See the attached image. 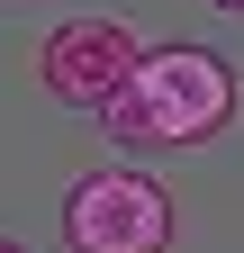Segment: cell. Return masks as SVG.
I'll return each mask as SVG.
<instances>
[{
    "label": "cell",
    "mask_w": 244,
    "mask_h": 253,
    "mask_svg": "<svg viewBox=\"0 0 244 253\" xmlns=\"http://www.w3.org/2000/svg\"><path fill=\"white\" fill-rule=\"evenodd\" d=\"M226 118H235V73L208 45H154V54H136V73L100 100V126L127 154H145V145H208Z\"/></svg>",
    "instance_id": "6da1fadb"
},
{
    "label": "cell",
    "mask_w": 244,
    "mask_h": 253,
    "mask_svg": "<svg viewBox=\"0 0 244 253\" xmlns=\"http://www.w3.org/2000/svg\"><path fill=\"white\" fill-rule=\"evenodd\" d=\"M64 244L73 253H163L172 244V199L154 172H90L64 199Z\"/></svg>",
    "instance_id": "7a4b0ae2"
},
{
    "label": "cell",
    "mask_w": 244,
    "mask_h": 253,
    "mask_svg": "<svg viewBox=\"0 0 244 253\" xmlns=\"http://www.w3.org/2000/svg\"><path fill=\"white\" fill-rule=\"evenodd\" d=\"M136 27L127 18H109V9H90V18H64L45 37V54H37V73H45V90L54 100H73V109H100L118 82L136 73Z\"/></svg>",
    "instance_id": "3957f363"
},
{
    "label": "cell",
    "mask_w": 244,
    "mask_h": 253,
    "mask_svg": "<svg viewBox=\"0 0 244 253\" xmlns=\"http://www.w3.org/2000/svg\"><path fill=\"white\" fill-rule=\"evenodd\" d=\"M0 253H27V244H9V235H0Z\"/></svg>",
    "instance_id": "277c9868"
},
{
    "label": "cell",
    "mask_w": 244,
    "mask_h": 253,
    "mask_svg": "<svg viewBox=\"0 0 244 253\" xmlns=\"http://www.w3.org/2000/svg\"><path fill=\"white\" fill-rule=\"evenodd\" d=\"M217 9H244V0H217Z\"/></svg>",
    "instance_id": "5b68a950"
}]
</instances>
